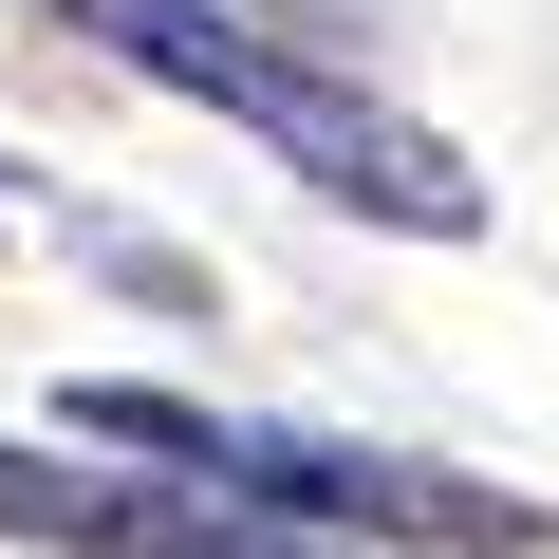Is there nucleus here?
I'll list each match as a JSON object with an SVG mask.
<instances>
[{
	"mask_svg": "<svg viewBox=\"0 0 559 559\" xmlns=\"http://www.w3.org/2000/svg\"><path fill=\"white\" fill-rule=\"evenodd\" d=\"M57 20H75L94 57H131L150 94L224 112L242 150H280L299 187H336L355 224H411V242H466V224H485V168H466L429 112L355 94V75H336V57H299V38H261L242 0H57Z\"/></svg>",
	"mask_w": 559,
	"mask_h": 559,
	"instance_id": "nucleus-1",
	"label": "nucleus"
},
{
	"mask_svg": "<svg viewBox=\"0 0 559 559\" xmlns=\"http://www.w3.org/2000/svg\"><path fill=\"white\" fill-rule=\"evenodd\" d=\"M75 429H94V448H150L187 503H242V522H280V540H318V522H373V540H522V503H503V485H466V466L336 448V429H242V411L131 392V373H94V392H75Z\"/></svg>",
	"mask_w": 559,
	"mask_h": 559,
	"instance_id": "nucleus-2",
	"label": "nucleus"
},
{
	"mask_svg": "<svg viewBox=\"0 0 559 559\" xmlns=\"http://www.w3.org/2000/svg\"><path fill=\"white\" fill-rule=\"evenodd\" d=\"M0 540H75V559H318L242 503H187V485H94V466H38L0 448Z\"/></svg>",
	"mask_w": 559,
	"mask_h": 559,
	"instance_id": "nucleus-3",
	"label": "nucleus"
},
{
	"mask_svg": "<svg viewBox=\"0 0 559 559\" xmlns=\"http://www.w3.org/2000/svg\"><path fill=\"white\" fill-rule=\"evenodd\" d=\"M0 224H20V168H0Z\"/></svg>",
	"mask_w": 559,
	"mask_h": 559,
	"instance_id": "nucleus-4",
	"label": "nucleus"
}]
</instances>
